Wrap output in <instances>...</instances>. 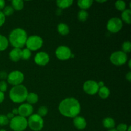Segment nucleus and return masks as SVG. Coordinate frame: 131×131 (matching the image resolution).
Listing matches in <instances>:
<instances>
[{"mask_svg": "<svg viewBox=\"0 0 131 131\" xmlns=\"http://www.w3.org/2000/svg\"><path fill=\"white\" fill-rule=\"evenodd\" d=\"M59 111L64 116L75 118L78 116L81 111V105L75 98L69 97L63 100L59 104Z\"/></svg>", "mask_w": 131, "mask_h": 131, "instance_id": "1", "label": "nucleus"}, {"mask_svg": "<svg viewBox=\"0 0 131 131\" xmlns=\"http://www.w3.org/2000/svg\"><path fill=\"white\" fill-rule=\"evenodd\" d=\"M28 35L24 29L15 28L13 29L9 35V42L14 48L20 49L26 45Z\"/></svg>", "mask_w": 131, "mask_h": 131, "instance_id": "2", "label": "nucleus"}, {"mask_svg": "<svg viewBox=\"0 0 131 131\" xmlns=\"http://www.w3.org/2000/svg\"><path fill=\"white\" fill-rule=\"evenodd\" d=\"M28 92L24 85L15 86L11 88L9 93V97L11 101L15 103H22L26 101Z\"/></svg>", "mask_w": 131, "mask_h": 131, "instance_id": "3", "label": "nucleus"}, {"mask_svg": "<svg viewBox=\"0 0 131 131\" xmlns=\"http://www.w3.org/2000/svg\"><path fill=\"white\" fill-rule=\"evenodd\" d=\"M10 127L14 131H24L28 127V120L21 116H15L9 122Z\"/></svg>", "mask_w": 131, "mask_h": 131, "instance_id": "4", "label": "nucleus"}, {"mask_svg": "<svg viewBox=\"0 0 131 131\" xmlns=\"http://www.w3.org/2000/svg\"><path fill=\"white\" fill-rule=\"evenodd\" d=\"M44 125V121L38 114H33L28 120V126L33 131L42 130Z\"/></svg>", "mask_w": 131, "mask_h": 131, "instance_id": "5", "label": "nucleus"}, {"mask_svg": "<svg viewBox=\"0 0 131 131\" xmlns=\"http://www.w3.org/2000/svg\"><path fill=\"white\" fill-rule=\"evenodd\" d=\"M43 45V40L38 35H31L28 37L26 46L29 51H37L40 49Z\"/></svg>", "mask_w": 131, "mask_h": 131, "instance_id": "6", "label": "nucleus"}, {"mask_svg": "<svg viewBox=\"0 0 131 131\" xmlns=\"http://www.w3.org/2000/svg\"><path fill=\"white\" fill-rule=\"evenodd\" d=\"M24 79V74L19 70H14L11 72L7 77V81L8 83L14 86L21 84Z\"/></svg>", "mask_w": 131, "mask_h": 131, "instance_id": "7", "label": "nucleus"}, {"mask_svg": "<svg viewBox=\"0 0 131 131\" xmlns=\"http://www.w3.org/2000/svg\"><path fill=\"white\" fill-rule=\"evenodd\" d=\"M110 61L116 66L124 65L127 61V55L123 51H118L113 52L110 56Z\"/></svg>", "mask_w": 131, "mask_h": 131, "instance_id": "8", "label": "nucleus"}, {"mask_svg": "<svg viewBox=\"0 0 131 131\" xmlns=\"http://www.w3.org/2000/svg\"><path fill=\"white\" fill-rule=\"evenodd\" d=\"M122 27L123 23L120 18L113 17L107 22V29L111 33H118L121 30Z\"/></svg>", "mask_w": 131, "mask_h": 131, "instance_id": "9", "label": "nucleus"}, {"mask_svg": "<svg viewBox=\"0 0 131 131\" xmlns=\"http://www.w3.org/2000/svg\"><path fill=\"white\" fill-rule=\"evenodd\" d=\"M55 54L59 60H67L71 57L72 52L70 49L67 46H60L56 49Z\"/></svg>", "mask_w": 131, "mask_h": 131, "instance_id": "10", "label": "nucleus"}, {"mask_svg": "<svg viewBox=\"0 0 131 131\" xmlns=\"http://www.w3.org/2000/svg\"><path fill=\"white\" fill-rule=\"evenodd\" d=\"M83 88V90L86 93L91 95L98 93L99 89L97 82L93 80H88L84 82Z\"/></svg>", "mask_w": 131, "mask_h": 131, "instance_id": "11", "label": "nucleus"}, {"mask_svg": "<svg viewBox=\"0 0 131 131\" xmlns=\"http://www.w3.org/2000/svg\"><path fill=\"white\" fill-rule=\"evenodd\" d=\"M50 58L47 53L45 52H39L35 55L34 61L39 66H46L49 62Z\"/></svg>", "mask_w": 131, "mask_h": 131, "instance_id": "12", "label": "nucleus"}, {"mask_svg": "<svg viewBox=\"0 0 131 131\" xmlns=\"http://www.w3.org/2000/svg\"><path fill=\"white\" fill-rule=\"evenodd\" d=\"M19 115L23 117H29L33 113V107L32 105L28 103H24L20 105L18 108Z\"/></svg>", "mask_w": 131, "mask_h": 131, "instance_id": "13", "label": "nucleus"}, {"mask_svg": "<svg viewBox=\"0 0 131 131\" xmlns=\"http://www.w3.org/2000/svg\"><path fill=\"white\" fill-rule=\"evenodd\" d=\"M73 123H74V125L75 126V127L78 130H83L86 127V121L83 116H75V118H74Z\"/></svg>", "mask_w": 131, "mask_h": 131, "instance_id": "14", "label": "nucleus"}, {"mask_svg": "<svg viewBox=\"0 0 131 131\" xmlns=\"http://www.w3.org/2000/svg\"><path fill=\"white\" fill-rule=\"evenodd\" d=\"M10 59L14 62H17L22 59V50L20 49L14 48L9 53Z\"/></svg>", "mask_w": 131, "mask_h": 131, "instance_id": "15", "label": "nucleus"}, {"mask_svg": "<svg viewBox=\"0 0 131 131\" xmlns=\"http://www.w3.org/2000/svg\"><path fill=\"white\" fill-rule=\"evenodd\" d=\"M72 4V0H58L56 1V5L58 8L61 9V10L70 7Z\"/></svg>", "mask_w": 131, "mask_h": 131, "instance_id": "16", "label": "nucleus"}, {"mask_svg": "<svg viewBox=\"0 0 131 131\" xmlns=\"http://www.w3.org/2000/svg\"><path fill=\"white\" fill-rule=\"evenodd\" d=\"M57 30L58 32L60 33L61 35L65 36L68 35L70 31L69 29V27L68 26L67 24H65V23H60L58 25L57 27Z\"/></svg>", "mask_w": 131, "mask_h": 131, "instance_id": "17", "label": "nucleus"}, {"mask_svg": "<svg viewBox=\"0 0 131 131\" xmlns=\"http://www.w3.org/2000/svg\"><path fill=\"white\" fill-rule=\"evenodd\" d=\"M102 124H103V126L105 128L109 129V130L114 129V127H115V120L112 118L110 117L105 118L103 121H102Z\"/></svg>", "mask_w": 131, "mask_h": 131, "instance_id": "18", "label": "nucleus"}, {"mask_svg": "<svg viewBox=\"0 0 131 131\" xmlns=\"http://www.w3.org/2000/svg\"><path fill=\"white\" fill-rule=\"evenodd\" d=\"M93 4L92 0H79L78 1V5L81 10H86L91 7Z\"/></svg>", "mask_w": 131, "mask_h": 131, "instance_id": "19", "label": "nucleus"}, {"mask_svg": "<svg viewBox=\"0 0 131 131\" xmlns=\"http://www.w3.org/2000/svg\"><path fill=\"white\" fill-rule=\"evenodd\" d=\"M99 95V97L101 99H106L108 98L109 96L110 95V90L107 86H103L99 88L98 91V93H97Z\"/></svg>", "mask_w": 131, "mask_h": 131, "instance_id": "20", "label": "nucleus"}, {"mask_svg": "<svg viewBox=\"0 0 131 131\" xmlns=\"http://www.w3.org/2000/svg\"><path fill=\"white\" fill-rule=\"evenodd\" d=\"M122 19L127 24H130L131 23V10L130 9H125L122 13Z\"/></svg>", "mask_w": 131, "mask_h": 131, "instance_id": "21", "label": "nucleus"}, {"mask_svg": "<svg viewBox=\"0 0 131 131\" xmlns=\"http://www.w3.org/2000/svg\"><path fill=\"white\" fill-rule=\"evenodd\" d=\"M26 101H27L28 104H31V105L35 104L37 103L38 101V95L33 93V92L28 93V96H27Z\"/></svg>", "mask_w": 131, "mask_h": 131, "instance_id": "22", "label": "nucleus"}, {"mask_svg": "<svg viewBox=\"0 0 131 131\" xmlns=\"http://www.w3.org/2000/svg\"><path fill=\"white\" fill-rule=\"evenodd\" d=\"M12 7L14 10L20 11L24 8V2L22 0H13L12 1Z\"/></svg>", "mask_w": 131, "mask_h": 131, "instance_id": "23", "label": "nucleus"}, {"mask_svg": "<svg viewBox=\"0 0 131 131\" xmlns=\"http://www.w3.org/2000/svg\"><path fill=\"white\" fill-rule=\"evenodd\" d=\"M8 46V40L6 37L0 35V51H3Z\"/></svg>", "mask_w": 131, "mask_h": 131, "instance_id": "24", "label": "nucleus"}, {"mask_svg": "<svg viewBox=\"0 0 131 131\" xmlns=\"http://www.w3.org/2000/svg\"><path fill=\"white\" fill-rule=\"evenodd\" d=\"M88 17V13L86 10H81L78 12V19L81 22H85Z\"/></svg>", "mask_w": 131, "mask_h": 131, "instance_id": "25", "label": "nucleus"}, {"mask_svg": "<svg viewBox=\"0 0 131 131\" xmlns=\"http://www.w3.org/2000/svg\"><path fill=\"white\" fill-rule=\"evenodd\" d=\"M115 7L118 11H124L126 9V3L122 0H118L115 3Z\"/></svg>", "mask_w": 131, "mask_h": 131, "instance_id": "26", "label": "nucleus"}, {"mask_svg": "<svg viewBox=\"0 0 131 131\" xmlns=\"http://www.w3.org/2000/svg\"><path fill=\"white\" fill-rule=\"evenodd\" d=\"M31 56V52L28 49L26 48L22 50V59L24 60H27L29 59Z\"/></svg>", "mask_w": 131, "mask_h": 131, "instance_id": "27", "label": "nucleus"}, {"mask_svg": "<svg viewBox=\"0 0 131 131\" xmlns=\"http://www.w3.org/2000/svg\"><path fill=\"white\" fill-rule=\"evenodd\" d=\"M122 48L123 52H125V54L130 52L131 51V43L129 41H126V42H124L122 46Z\"/></svg>", "mask_w": 131, "mask_h": 131, "instance_id": "28", "label": "nucleus"}, {"mask_svg": "<svg viewBox=\"0 0 131 131\" xmlns=\"http://www.w3.org/2000/svg\"><path fill=\"white\" fill-rule=\"evenodd\" d=\"M48 113V109L46 106H40V107L38 108V111H37V114L39 115L41 117H43V116H45Z\"/></svg>", "mask_w": 131, "mask_h": 131, "instance_id": "29", "label": "nucleus"}, {"mask_svg": "<svg viewBox=\"0 0 131 131\" xmlns=\"http://www.w3.org/2000/svg\"><path fill=\"white\" fill-rule=\"evenodd\" d=\"M14 8L12 7V6H6L3 8V14L5 15V16L6 17L12 15L13 14V13H14Z\"/></svg>", "mask_w": 131, "mask_h": 131, "instance_id": "30", "label": "nucleus"}, {"mask_svg": "<svg viewBox=\"0 0 131 131\" xmlns=\"http://www.w3.org/2000/svg\"><path fill=\"white\" fill-rule=\"evenodd\" d=\"M10 122V120L8 119L6 115H0V126H5L8 125Z\"/></svg>", "mask_w": 131, "mask_h": 131, "instance_id": "31", "label": "nucleus"}, {"mask_svg": "<svg viewBox=\"0 0 131 131\" xmlns=\"http://www.w3.org/2000/svg\"><path fill=\"white\" fill-rule=\"evenodd\" d=\"M7 90V83L5 81H0V92L4 93Z\"/></svg>", "mask_w": 131, "mask_h": 131, "instance_id": "32", "label": "nucleus"}, {"mask_svg": "<svg viewBox=\"0 0 131 131\" xmlns=\"http://www.w3.org/2000/svg\"><path fill=\"white\" fill-rule=\"evenodd\" d=\"M128 126L125 124H120L116 127V131H127Z\"/></svg>", "mask_w": 131, "mask_h": 131, "instance_id": "33", "label": "nucleus"}, {"mask_svg": "<svg viewBox=\"0 0 131 131\" xmlns=\"http://www.w3.org/2000/svg\"><path fill=\"white\" fill-rule=\"evenodd\" d=\"M5 22V16L3 12L0 11V27L2 26Z\"/></svg>", "mask_w": 131, "mask_h": 131, "instance_id": "34", "label": "nucleus"}, {"mask_svg": "<svg viewBox=\"0 0 131 131\" xmlns=\"http://www.w3.org/2000/svg\"><path fill=\"white\" fill-rule=\"evenodd\" d=\"M7 77H8V74L5 71L0 72V79L4 80V79H7Z\"/></svg>", "mask_w": 131, "mask_h": 131, "instance_id": "35", "label": "nucleus"}, {"mask_svg": "<svg viewBox=\"0 0 131 131\" xmlns=\"http://www.w3.org/2000/svg\"><path fill=\"white\" fill-rule=\"evenodd\" d=\"M5 7V1L4 0H0V11Z\"/></svg>", "mask_w": 131, "mask_h": 131, "instance_id": "36", "label": "nucleus"}, {"mask_svg": "<svg viewBox=\"0 0 131 131\" xmlns=\"http://www.w3.org/2000/svg\"><path fill=\"white\" fill-rule=\"evenodd\" d=\"M6 117L8 118V119L9 120H11L13 118H14V116H14V114H13L12 113V112H10V113H8L7 115H6Z\"/></svg>", "mask_w": 131, "mask_h": 131, "instance_id": "37", "label": "nucleus"}, {"mask_svg": "<svg viewBox=\"0 0 131 131\" xmlns=\"http://www.w3.org/2000/svg\"><path fill=\"white\" fill-rule=\"evenodd\" d=\"M5 99V94L3 92H0V104L2 103Z\"/></svg>", "mask_w": 131, "mask_h": 131, "instance_id": "38", "label": "nucleus"}, {"mask_svg": "<svg viewBox=\"0 0 131 131\" xmlns=\"http://www.w3.org/2000/svg\"><path fill=\"white\" fill-rule=\"evenodd\" d=\"M126 79H127L129 82H130V81H131V72H129L126 74Z\"/></svg>", "mask_w": 131, "mask_h": 131, "instance_id": "39", "label": "nucleus"}, {"mask_svg": "<svg viewBox=\"0 0 131 131\" xmlns=\"http://www.w3.org/2000/svg\"><path fill=\"white\" fill-rule=\"evenodd\" d=\"M12 113L14 114V115H19V111H18V108L14 109V110H12Z\"/></svg>", "mask_w": 131, "mask_h": 131, "instance_id": "40", "label": "nucleus"}, {"mask_svg": "<svg viewBox=\"0 0 131 131\" xmlns=\"http://www.w3.org/2000/svg\"><path fill=\"white\" fill-rule=\"evenodd\" d=\"M99 86V88H101V87L104 86V83L103 81H99V83H97Z\"/></svg>", "mask_w": 131, "mask_h": 131, "instance_id": "41", "label": "nucleus"}, {"mask_svg": "<svg viewBox=\"0 0 131 131\" xmlns=\"http://www.w3.org/2000/svg\"><path fill=\"white\" fill-rule=\"evenodd\" d=\"M62 14V10L61 9H57V10H56V14H57V15H61V14Z\"/></svg>", "mask_w": 131, "mask_h": 131, "instance_id": "42", "label": "nucleus"}, {"mask_svg": "<svg viewBox=\"0 0 131 131\" xmlns=\"http://www.w3.org/2000/svg\"><path fill=\"white\" fill-rule=\"evenodd\" d=\"M130 129H131V127H130V126L128 127L127 130V131H130Z\"/></svg>", "mask_w": 131, "mask_h": 131, "instance_id": "43", "label": "nucleus"}, {"mask_svg": "<svg viewBox=\"0 0 131 131\" xmlns=\"http://www.w3.org/2000/svg\"><path fill=\"white\" fill-rule=\"evenodd\" d=\"M98 3H104V2H106V1H97Z\"/></svg>", "mask_w": 131, "mask_h": 131, "instance_id": "44", "label": "nucleus"}, {"mask_svg": "<svg viewBox=\"0 0 131 131\" xmlns=\"http://www.w3.org/2000/svg\"><path fill=\"white\" fill-rule=\"evenodd\" d=\"M108 131H116V130L115 129H110V130H109Z\"/></svg>", "mask_w": 131, "mask_h": 131, "instance_id": "45", "label": "nucleus"}, {"mask_svg": "<svg viewBox=\"0 0 131 131\" xmlns=\"http://www.w3.org/2000/svg\"><path fill=\"white\" fill-rule=\"evenodd\" d=\"M130 61H131L130 60L129 61V67L130 68V67H131V66H130Z\"/></svg>", "mask_w": 131, "mask_h": 131, "instance_id": "46", "label": "nucleus"}, {"mask_svg": "<svg viewBox=\"0 0 131 131\" xmlns=\"http://www.w3.org/2000/svg\"><path fill=\"white\" fill-rule=\"evenodd\" d=\"M0 131H6V130H5V129H0Z\"/></svg>", "mask_w": 131, "mask_h": 131, "instance_id": "47", "label": "nucleus"}]
</instances>
